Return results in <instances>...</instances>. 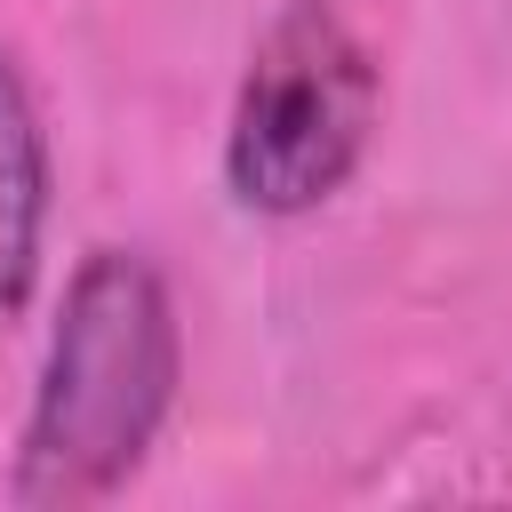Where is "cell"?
<instances>
[{"label":"cell","mask_w":512,"mask_h":512,"mask_svg":"<svg viewBox=\"0 0 512 512\" xmlns=\"http://www.w3.org/2000/svg\"><path fill=\"white\" fill-rule=\"evenodd\" d=\"M184 328L168 280L136 248H88L64 280L40 384L16 440V504L72 512L128 488L176 408Z\"/></svg>","instance_id":"6da1fadb"},{"label":"cell","mask_w":512,"mask_h":512,"mask_svg":"<svg viewBox=\"0 0 512 512\" xmlns=\"http://www.w3.org/2000/svg\"><path fill=\"white\" fill-rule=\"evenodd\" d=\"M384 72L336 0H280L248 48L224 120V192L248 216H312L368 160Z\"/></svg>","instance_id":"7a4b0ae2"},{"label":"cell","mask_w":512,"mask_h":512,"mask_svg":"<svg viewBox=\"0 0 512 512\" xmlns=\"http://www.w3.org/2000/svg\"><path fill=\"white\" fill-rule=\"evenodd\" d=\"M40 240H48V128L24 64L0 48V344L40 288Z\"/></svg>","instance_id":"3957f363"}]
</instances>
